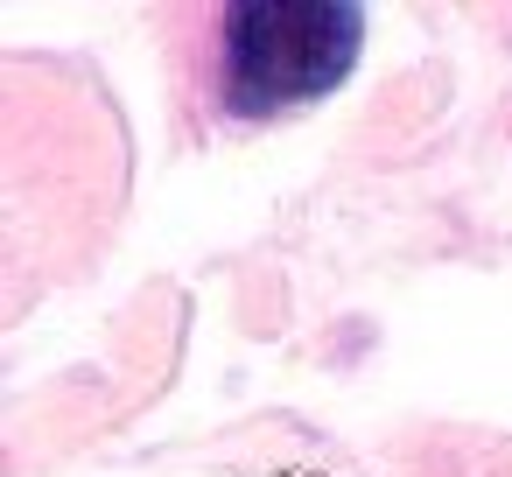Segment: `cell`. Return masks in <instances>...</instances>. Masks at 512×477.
Segmentation results:
<instances>
[{
  "label": "cell",
  "instance_id": "6da1fadb",
  "mask_svg": "<svg viewBox=\"0 0 512 477\" xmlns=\"http://www.w3.org/2000/svg\"><path fill=\"white\" fill-rule=\"evenodd\" d=\"M365 15L351 0H281V8H232L225 15V106L232 113H281L337 92L358 64Z\"/></svg>",
  "mask_w": 512,
  "mask_h": 477
}]
</instances>
